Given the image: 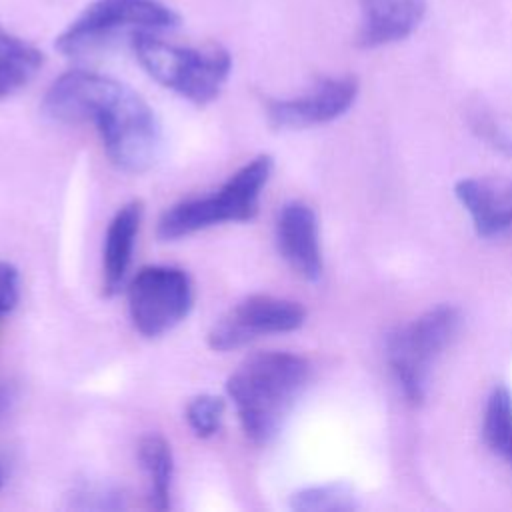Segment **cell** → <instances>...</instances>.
Instances as JSON below:
<instances>
[{
  "label": "cell",
  "instance_id": "obj_1",
  "mask_svg": "<svg viewBox=\"0 0 512 512\" xmlns=\"http://www.w3.org/2000/svg\"><path fill=\"white\" fill-rule=\"evenodd\" d=\"M42 114L60 124L90 122L110 162L124 172H146L162 146L160 122L128 84L90 70L60 74L42 98Z\"/></svg>",
  "mask_w": 512,
  "mask_h": 512
},
{
  "label": "cell",
  "instance_id": "obj_2",
  "mask_svg": "<svg viewBox=\"0 0 512 512\" xmlns=\"http://www.w3.org/2000/svg\"><path fill=\"white\" fill-rule=\"evenodd\" d=\"M308 378V360L282 350L256 352L236 366L226 394L250 442L268 444L280 432Z\"/></svg>",
  "mask_w": 512,
  "mask_h": 512
},
{
  "label": "cell",
  "instance_id": "obj_3",
  "mask_svg": "<svg viewBox=\"0 0 512 512\" xmlns=\"http://www.w3.org/2000/svg\"><path fill=\"white\" fill-rule=\"evenodd\" d=\"M272 170V156L258 154L232 172L218 190L172 204L158 218V238L170 242L226 222H250L258 214Z\"/></svg>",
  "mask_w": 512,
  "mask_h": 512
},
{
  "label": "cell",
  "instance_id": "obj_4",
  "mask_svg": "<svg viewBox=\"0 0 512 512\" xmlns=\"http://www.w3.org/2000/svg\"><path fill=\"white\" fill-rule=\"evenodd\" d=\"M132 50L140 66L164 88L204 106L218 98L230 72L232 56L222 46H176L150 30L132 32Z\"/></svg>",
  "mask_w": 512,
  "mask_h": 512
},
{
  "label": "cell",
  "instance_id": "obj_5",
  "mask_svg": "<svg viewBox=\"0 0 512 512\" xmlns=\"http://www.w3.org/2000/svg\"><path fill=\"white\" fill-rule=\"evenodd\" d=\"M180 22L178 14L160 0H94L56 38L64 56H82L104 46L122 30H168Z\"/></svg>",
  "mask_w": 512,
  "mask_h": 512
},
{
  "label": "cell",
  "instance_id": "obj_6",
  "mask_svg": "<svg viewBox=\"0 0 512 512\" xmlns=\"http://www.w3.org/2000/svg\"><path fill=\"white\" fill-rule=\"evenodd\" d=\"M194 306V284L184 268L150 264L128 284V314L144 338H158L176 328Z\"/></svg>",
  "mask_w": 512,
  "mask_h": 512
},
{
  "label": "cell",
  "instance_id": "obj_7",
  "mask_svg": "<svg viewBox=\"0 0 512 512\" xmlns=\"http://www.w3.org/2000/svg\"><path fill=\"white\" fill-rule=\"evenodd\" d=\"M458 320L452 306H438L390 336L388 362L408 400L424 398L430 368L456 334Z\"/></svg>",
  "mask_w": 512,
  "mask_h": 512
},
{
  "label": "cell",
  "instance_id": "obj_8",
  "mask_svg": "<svg viewBox=\"0 0 512 512\" xmlns=\"http://www.w3.org/2000/svg\"><path fill=\"white\" fill-rule=\"evenodd\" d=\"M306 320L300 302L270 294H252L222 314L208 332V346L214 352L242 348L262 336L298 330Z\"/></svg>",
  "mask_w": 512,
  "mask_h": 512
},
{
  "label": "cell",
  "instance_id": "obj_9",
  "mask_svg": "<svg viewBox=\"0 0 512 512\" xmlns=\"http://www.w3.org/2000/svg\"><path fill=\"white\" fill-rule=\"evenodd\" d=\"M358 82L352 76L322 78L312 90L296 98L266 102V114L276 128H308L342 116L356 100Z\"/></svg>",
  "mask_w": 512,
  "mask_h": 512
},
{
  "label": "cell",
  "instance_id": "obj_10",
  "mask_svg": "<svg viewBox=\"0 0 512 512\" xmlns=\"http://www.w3.org/2000/svg\"><path fill=\"white\" fill-rule=\"evenodd\" d=\"M276 244L286 264L304 280L322 276V252L318 238V220L314 210L300 202H286L276 220Z\"/></svg>",
  "mask_w": 512,
  "mask_h": 512
},
{
  "label": "cell",
  "instance_id": "obj_11",
  "mask_svg": "<svg viewBox=\"0 0 512 512\" xmlns=\"http://www.w3.org/2000/svg\"><path fill=\"white\" fill-rule=\"evenodd\" d=\"M454 194L472 216L480 236H494L512 226V180L464 178L456 184Z\"/></svg>",
  "mask_w": 512,
  "mask_h": 512
},
{
  "label": "cell",
  "instance_id": "obj_12",
  "mask_svg": "<svg viewBox=\"0 0 512 512\" xmlns=\"http://www.w3.org/2000/svg\"><path fill=\"white\" fill-rule=\"evenodd\" d=\"M142 216L144 204L134 198L122 204L108 222L102 248V292L106 296L118 294L126 280Z\"/></svg>",
  "mask_w": 512,
  "mask_h": 512
},
{
  "label": "cell",
  "instance_id": "obj_13",
  "mask_svg": "<svg viewBox=\"0 0 512 512\" xmlns=\"http://www.w3.org/2000/svg\"><path fill=\"white\" fill-rule=\"evenodd\" d=\"M358 44L376 48L408 38L426 14V0H360Z\"/></svg>",
  "mask_w": 512,
  "mask_h": 512
},
{
  "label": "cell",
  "instance_id": "obj_14",
  "mask_svg": "<svg viewBox=\"0 0 512 512\" xmlns=\"http://www.w3.org/2000/svg\"><path fill=\"white\" fill-rule=\"evenodd\" d=\"M138 462L148 482V502L154 510H168L172 500L174 454L162 434H144L138 442Z\"/></svg>",
  "mask_w": 512,
  "mask_h": 512
},
{
  "label": "cell",
  "instance_id": "obj_15",
  "mask_svg": "<svg viewBox=\"0 0 512 512\" xmlns=\"http://www.w3.org/2000/svg\"><path fill=\"white\" fill-rule=\"evenodd\" d=\"M44 64V54L0 24V98L26 86Z\"/></svg>",
  "mask_w": 512,
  "mask_h": 512
},
{
  "label": "cell",
  "instance_id": "obj_16",
  "mask_svg": "<svg viewBox=\"0 0 512 512\" xmlns=\"http://www.w3.org/2000/svg\"><path fill=\"white\" fill-rule=\"evenodd\" d=\"M482 436L490 450L512 466V394L504 386H498L488 398Z\"/></svg>",
  "mask_w": 512,
  "mask_h": 512
},
{
  "label": "cell",
  "instance_id": "obj_17",
  "mask_svg": "<svg viewBox=\"0 0 512 512\" xmlns=\"http://www.w3.org/2000/svg\"><path fill=\"white\" fill-rule=\"evenodd\" d=\"M290 508L298 512H342L356 508L352 490L342 482L308 486L292 494Z\"/></svg>",
  "mask_w": 512,
  "mask_h": 512
},
{
  "label": "cell",
  "instance_id": "obj_18",
  "mask_svg": "<svg viewBox=\"0 0 512 512\" xmlns=\"http://www.w3.org/2000/svg\"><path fill=\"white\" fill-rule=\"evenodd\" d=\"M226 402L216 394H198L186 404V422L198 438H212L220 432Z\"/></svg>",
  "mask_w": 512,
  "mask_h": 512
},
{
  "label": "cell",
  "instance_id": "obj_19",
  "mask_svg": "<svg viewBox=\"0 0 512 512\" xmlns=\"http://www.w3.org/2000/svg\"><path fill=\"white\" fill-rule=\"evenodd\" d=\"M20 300V272L14 264L0 260V320L8 316Z\"/></svg>",
  "mask_w": 512,
  "mask_h": 512
},
{
  "label": "cell",
  "instance_id": "obj_20",
  "mask_svg": "<svg viewBox=\"0 0 512 512\" xmlns=\"http://www.w3.org/2000/svg\"><path fill=\"white\" fill-rule=\"evenodd\" d=\"M0 488H2V474H0Z\"/></svg>",
  "mask_w": 512,
  "mask_h": 512
}]
</instances>
